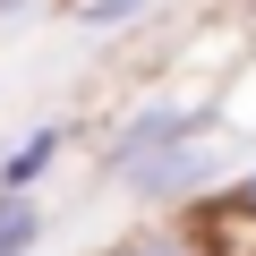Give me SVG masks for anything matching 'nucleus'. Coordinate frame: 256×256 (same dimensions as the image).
I'll list each match as a JSON object with an SVG mask.
<instances>
[{
	"mask_svg": "<svg viewBox=\"0 0 256 256\" xmlns=\"http://www.w3.org/2000/svg\"><path fill=\"white\" fill-rule=\"evenodd\" d=\"M60 146H68V128H34V137H18L9 162H0V196H34V180L60 162Z\"/></svg>",
	"mask_w": 256,
	"mask_h": 256,
	"instance_id": "obj_3",
	"label": "nucleus"
},
{
	"mask_svg": "<svg viewBox=\"0 0 256 256\" xmlns=\"http://www.w3.org/2000/svg\"><path fill=\"white\" fill-rule=\"evenodd\" d=\"M111 256H222V239L205 222H154L137 239H111Z\"/></svg>",
	"mask_w": 256,
	"mask_h": 256,
	"instance_id": "obj_4",
	"label": "nucleus"
},
{
	"mask_svg": "<svg viewBox=\"0 0 256 256\" xmlns=\"http://www.w3.org/2000/svg\"><path fill=\"white\" fill-rule=\"evenodd\" d=\"M214 180H222V146L214 137H196V146H180V154H162L154 171H137V180H128V188H137V196H154V205H205L214 196Z\"/></svg>",
	"mask_w": 256,
	"mask_h": 256,
	"instance_id": "obj_2",
	"label": "nucleus"
},
{
	"mask_svg": "<svg viewBox=\"0 0 256 256\" xmlns=\"http://www.w3.org/2000/svg\"><path fill=\"white\" fill-rule=\"evenodd\" d=\"M9 9H26V0H0V18H9Z\"/></svg>",
	"mask_w": 256,
	"mask_h": 256,
	"instance_id": "obj_8",
	"label": "nucleus"
},
{
	"mask_svg": "<svg viewBox=\"0 0 256 256\" xmlns=\"http://www.w3.org/2000/svg\"><path fill=\"white\" fill-rule=\"evenodd\" d=\"M196 137H222L214 102H146L137 120L111 128V146H102V180H137V171H154L162 154H180V146H196Z\"/></svg>",
	"mask_w": 256,
	"mask_h": 256,
	"instance_id": "obj_1",
	"label": "nucleus"
},
{
	"mask_svg": "<svg viewBox=\"0 0 256 256\" xmlns=\"http://www.w3.org/2000/svg\"><path fill=\"white\" fill-rule=\"evenodd\" d=\"M222 205H230V214H239V222H256V171H239V180H230V188H222Z\"/></svg>",
	"mask_w": 256,
	"mask_h": 256,
	"instance_id": "obj_7",
	"label": "nucleus"
},
{
	"mask_svg": "<svg viewBox=\"0 0 256 256\" xmlns=\"http://www.w3.org/2000/svg\"><path fill=\"white\" fill-rule=\"evenodd\" d=\"M146 9H154V0H77V26H128Z\"/></svg>",
	"mask_w": 256,
	"mask_h": 256,
	"instance_id": "obj_6",
	"label": "nucleus"
},
{
	"mask_svg": "<svg viewBox=\"0 0 256 256\" xmlns=\"http://www.w3.org/2000/svg\"><path fill=\"white\" fill-rule=\"evenodd\" d=\"M43 248V205L34 196H0V256H26Z\"/></svg>",
	"mask_w": 256,
	"mask_h": 256,
	"instance_id": "obj_5",
	"label": "nucleus"
}]
</instances>
